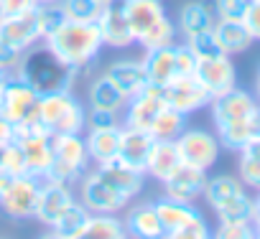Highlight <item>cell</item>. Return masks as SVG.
<instances>
[{"instance_id": "11", "label": "cell", "mask_w": 260, "mask_h": 239, "mask_svg": "<svg viewBox=\"0 0 260 239\" xmlns=\"http://www.w3.org/2000/svg\"><path fill=\"white\" fill-rule=\"evenodd\" d=\"M209 107H212L214 128H224V125H235V123L247 120L260 104H257V99L250 92H245L240 87H232V89L212 97Z\"/></svg>"}, {"instance_id": "37", "label": "cell", "mask_w": 260, "mask_h": 239, "mask_svg": "<svg viewBox=\"0 0 260 239\" xmlns=\"http://www.w3.org/2000/svg\"><path fill=\"white\" fill-rule=\"evenodd\" d=\"M237 173H240L242 186L260 191V153L252 150V148H242V150H240Z\"/></svg>"}, {"instance_id": "12", "label": "cell", "mask_w": 260, "mask_h": 239, "mask_svg": "<svg viewBox=\"0 0 260 239\" xmlns=\"http://www.w3.org/2000/svg\"><path fill=\"white\" fill-rule=\"evenodd\" d=\"M77 201V191L69 183L54 181V178H44L41 181V198H39V209H36V221L44 224L46 229H51L64 214L67 209Z\"/></svg>"}, {"instance_id": "40", "label": "cell", "mask_w": 260, "mask_h": 239, "mask_svg": "<svg viewBox=\"0 0 260 239\" xmlns=\"http://www.w3.org/2000/svg\"><path fill=\"white\" fill-rule=\"evenodd\" d=\"M214 236H219V239H252V236H257V231H255L252 221H247V224H219Z\"/></svg>"}, {"instance_id": "7", "label": "cell", "mask_w": 260, "mask_h": 239, "mask_svg": "<svg viewBox=\"0 0 260 239\" xmlns=\"http://www.w3.org/2000/svg\"><path fill=\"white\" fill-rule=\"evenodd\" d=\"M79 204L89 211V214H120L125 211V206L133 201L127 193L117 191L115 186H110L94 168H89L79 183L74 186Z\"/></svg>"}, {"instance_id": "27", "label": "cell", "mask_w": 260, "mask_h": 239, "mask_svg": "<svg viewBox=\"0 0 260 239\" xmlns=\"http://www.w3.org/2000/svg\"><path fill=\"white\" fill-rule=\"evenodd\" d=\"M174 46H166V49H156V51H146L143 54V66H146V74H148V84L166 87V84H171L179 76Z\"/></svg>"}, {"instance_id": "19", "label": "cell", "mask_w": 260, "mask_h": 239, "mask_svg": "<svg viewBox=\"0 0 260 239\" xmlns=\"http://www.w3.org/2000/svg\"><path fill=\"white\" fill-rule=\"evenodd\" d=\"M156 138L148 133V130H136V128H125L122 125V135H120V148H117V161L136 168V171H143L146 173V163H148V155H151V148H153Z\"/></svg>"}, {"instance_id": "43", "label": "cell", "mask_w": 260, "mask_h": 239, "mask_svg": "<svg viewBox=\"0 0 260 239\" xmlns=\"http://www.w3.org/2000/svg\"><path fill=\"white\" fill-rule=\"evenodd\" d=\"M174 51H176V71H179V76H189V74H194V69H197V56H194V51L181 41H176V46H174Z\"/></svg>"}, {"instance_id": "39", "label": "cell", "mask_w": 260, "mask_h": 239, "mask_svg": "<svg viewBox=\"0 0 260 239\" xmlns=\"http://www.w3.org/2000/svg\"><path fill=\"white\" fill-rule=\"evenodd\" d=\"M250 0H214L212 8L219 21H242Z\"/></svg>"}, {"instance_id": "36", "label": "cell", "mask_w": 260, "mask_h": 239, "mask_svg": "<svg viewBox=\"0 0 260 239\" xmlns=\"http://www.w3.org/2000/svg\"><path fill=\"white\" fill-rule=\"evenodd\" d=\"M56 6L61 11V18L77 21V23H97L102 13V6L97 0H59Z\"/></svg>"}, {"instance_id": "21", "label": "cell", "mask_w": 260, "mask_h": 239, "mask_svg": "<svg viewBox=\"0 0 260 239\" xmlns=\"http://www.w3.org/2000/svg\"><path fill=\"white\" fill-rule=\"evenodd\" d=\"M102 74L110 76L127 97H136L148 84V74H146L143 59H120V61H112Z\"/></svg>"}, {"instance_id": "54", "label": "cell", "mask_w": 260, "mask_h": 239, "mask_svg": "<svg viewBox=\"0 0 260 239\" xmlns=\"http://www.w3.org/2000/svg\"><path fill=\"white\" fill-rule=\"evenodd\" d=\"M3 150H6V145H3V143H0V163H3Z\"/></svg>"}, {"instance_id": "15", "label": "cell", "mask_w": 260, "mask_h": 239, "mask_svg": "<svg viewBox=\"0 0 260 239\" xmlns=\"http://www.w3.org/2000/svg\"><path fill=\"white\" fill-rule=\"evenodd\" d=\"M194 76L209 89L212 97L237 87V71H235V64L227 54H214V56L197 59Z\"/></svg>"}, {"instance_id": "51", "label": "cell", "mask_w": 260, "mask_h": 239, "mask_svg": "<svg viewBox=\"0 0 260 239\" xmlns=\"http://www.w3.org/2000/svg\"><path fill=\"white\" fill-rule=\"evenodd\" d=\"M6 76H8V74H3V71H0V94H3V84H6Z\"/></svg>"}, {"instance_id": "20", "label": "cell", "mask_w": 260, "mask_h": 239, "mask_svg": "<svg viewBox=\"0 0 260 239\" xmlns=\"http://www.w3.org/2000/svg\"><path fill=\"white\" fill-rule=\"evenodd\" d=\"M120 135H122V125H112V128H87V130H84V143H87V153H89L92 166H105V163L117 161Z\"/></svg>"}, {"instance_id": "50", "label": "cell", "mask_w": 260, "mask_h": 239, "mask_svg": "<svg viewBox=\"0 0 260 239\" xmlns=\"http://www.w3.org/2000/svg\"><path fill=\"white\" fill-rule=\"evenodd\" d=\"M97 3H100L102 8H107V6H112V3H117V0H97Z\"/></svg>"}, {"instance_id": "29", "label": "cell", "mask_w": 260, "mask_h": 239, "mask_svg": "<svg viewBox=\"0 0 260 239\" xmlns=\"http://www.w3.org/2000/svg\"><path fill=\"white\" fill-rule=\"evenodd\" d=\"M179 166H181V158H179L176 143L174 140H156L151 148L148 163H146V176H153L156 181L164 183Z\"/></svg>"}, {"instance_id": "35", "label": "cell", "mask_w": 260, "mask_h": 239, "mask_svg": "<svg viewBox=\"0 0 260 239\" xmlns=\"http://www.w3.org/2000/svg\"><path fill=\"white\" fill-rule=\"evenodd\" d=\"M214 214H217L219 224H247V221L255 224V198L247 193H240L230 204L219 206Z\"/></svg>"}, {"instance_id": "4", "label": "cell", "mask_w": 260, "mask_h": 239, "mask_svg": "<svg viewBox=\"0 0 260 239\" xmlns=\"http://www.w3.org/2000/svg\"><path fill=\"white\" fill-rule=\"evenodd\" d=\"M36 123L49 135L84 133L87 130V109H84L82 99L74 94V89L49 92V94H41L39 97Z\"/></svg>"}, {"instance_id": "55", "label": "cell", "mask_w": 260, "mask_h": 239, "mask_svg": "<svg viewBox=\"0 0 260 239\" xmlns=\"http://www.w3.org/2000/svg\"><path fill=\"white\" fill-rule=\"evenodd\" d=\"M3 18H6V11H3V6H0V23H3Z\"/></svg>"}, {"instance_id": "2", "label": "cell", "mask_w": 260, "mask_h": 239, "mask_svg": "<svg viewBox=\"0 0 260 239\" xmlns=\"http://www.w3.org/2000/svg\"><path fill=\"white\" fill-rule=\"evenodd\" d=\"M44 44L72 69L84 71L92 66V61L100 56L102 49V36L97 23H77L61 18L56 28L44 38Z\"/></svg>"}, {"instance_id": "33", "label": "cell", "mask_w": 260, "mask_h": 239, "mask_svg": "<svg viewBox=\"0 0 260 239\" xmlns=\"http://www.w3.org/2000/svg\"><path fill=\"white\" fill-rule=\"evenodd\" d=\"M184 130H186V114L179 112V109H174L171 104H166L156 114V120H153L151 128H148V133L156 140H176Z\"/></svg>"}, {"instance_id": "34", "label": "cell", "mask_w": 260, "mask_h": 239, "mask_svg": "<svg viewBox=\"0 0 260 239\" xmlns=\"http://www.w3.org/2000/svg\"><path fill=\"white\" fill-rule=\"evenodd\" d=\"M87 216H89V211L79 204V198L67 209V214L49 229V234L46 236H54V239H82V226H84V221H87Z\"/></svg>"}, {"instance_id": "45", "label": "cell", "mask_w": 260, "mask_h": 239, "mask_svg": "<svg viewBox=\"0 0 260 239\" xmlns=\"http://www.w3.org/2000/svg\"><path fill=\"white\" fill-rule=\"evenodd\" d=\"M21 56H23L21 51H16V49H11V46H6L3 41H0V71L3 74H16Z\"/></svg>"}, {"instance_id": "48", "label": "cell", "mask_w": 260, "mask_h": 239, "mask_svg": "<svg viewBox=\"0 0 260 239\" xmlns=\"http://www.w3.org/2000/svg\"><path fill=\"white\" fill-rule=\"evenodd\" d=\"M13 178H16V173H11L6 166H0V193H3V191L13 183Z\"/></svg>"}, {"instance_id": "23", "label": "cell", "mask_w": 260, "mask_h": 239, "mask_svg": "<svg viewBox=\"0 0 260 239\" xmlns=\"http://www.w3.org/2000/svg\"><path fill=\"white\" fill-rule=\"evenodd\" d=\"M214 23H217L214 8H212L209 3H204V0H194V3H186V6L179 11L176 28H179V36H181V38H189V36L212 31Z\"/></svg>"}, {"instance_id": "3", "label": "cell", "mask_w": 260, "mask_h": 239, "mask_svg": "<svg viewBox=\"0 0 260 239\" xmlns=\"http://www.w3.org/2000/svg\"><path fill=\"white\" fill-rule=\"evenodd\" d=\"M61 21L59 6H36L23 13L6 16L0 23V41L16 51H28L31 46L41 44Z\"/></svg>"}, {"instance_id": "46", "label": "cell", "mask_w": 260, "mask_h": 239, "mask_svg": "<svg viewBox=\"0 0 260 239\" xmlns=\"http://www.w3.org/2000/svg\"><path fill=\"white\" fill-rule=\"evenodd\" d=\"M0 6H3L6 16H13V13L31 11V8H36L39 3H36V0H0Z\"/></svg>"}, {"instance_id": "31", "label": "cell", "mask_w": 260, "mask_h": 239, "mask_svg": "<svg viewBox=\"0 0 260 239\" xmlns=\"http://www.w3.org/2000/svg\"><path fill=\"white\" fill-rule=\"evenodd\" d=\"M125 224L115 214H89L82 226V239H125Z\"/></svg>"}, {"instance_id": "38", "label": "cell", "mask_w": 260, "mask_h": 239, "mask_svg": "<svg viewBox=\"0 0 260 239\" xmlns=\"http://www.w3.org/2000/svg\"><path fill=\"white\" fill-rule=\"evenodd\" d=\"M184 44L194 51L197 59H204V56H214V54H222V49L217 46L214 41V33L212 31H204V33H197V36H189L184 38Z\"/></svg>"}, {"instance_id": "53", "label": "cell", "mask_w": 260, "mask_h": 239, "mask_svg": "<svg viewBox=\"0 0 260 239\" xmlns=\"http://www.w3.org/2000/svg\"><path fill=\"white\" fill-rule=\"evenodd\" d=\"M255 89H257V99H260V69H257V82H255Z\"/></svg>"}, {"instance_id": "44", "label": "cell", "mask_w": 260, "mask_h": 239, "mask_svg": "<svg viewBox=\"0 0 260 239\" xmlns=\"http://www.w3.org/2000/svg\"><path fill=\"white\" fill-rule=\"evenodd\" d=\"M242 23L250 31L252 41H260V0H250V6L242 16Z\"/></svg>"}, {"instance_id": "18", "label": "cell", "mask_w": 260, "mask_h": 239, "mask_svg": "<svg viewBox=\"0 0 260 239\" xmlns=\"http://www.w3.org/2000/svg\"><path fill=\"white\" fill-rule=\"evenodd\" d=\"M125 231L127 236H138V239H161L164 236V226L156 211L153 201H143V204H133L125 206Z\"/></svg>"}, {"instance_id": "25", "label": "cell", "mask_w": 260, "mask_h": 239, "mask_svg": "<svg viewBox=\"0 0 260 239\" xmlns=\"http://www.w3.org/2000/svg\"><path fill=\"white\" fill-rule=\"evenodd\" d=\"M94 171L110 183L115 186L117 191L127 193L130 198H136L141 191H143V183H146V173L143 171H136L120 161H112V163H105V166H94Z\"/></svg>"}, {"instance_id": "52", "label": "cell", "mask_w": 260, "mask_h": 239, "mask_svg": "<svg viewBox=\"0 0 260 239\" xmlns=\"http://www.w3.org/2000/svg\"><path fill=\"white\" fill-rule=\"evenodd\" d=\"M247 148H252V150H257V153H260V140H255V143H250Z\"/></svg>"}, {"instance_id": "14", "label": "cell", "mask_w": 260, "mask_h": 239, "mask_svg": "<svg viewBox=\"0 0 260 239\" xmlns=\"http://www.w3.org/2000/svg\"><path fill=\"white\" fill-rule=\"evenodd\" d=\"M164 97H166V104H171L174 109H179L184 114L199 112L202 107H209V102H212L209 89L194 74L176 76L171 84L164 87Z\"/></svg>"}, {"instance_id": "47", "label": "cell", "mask_w": 260, "mask_h": 239, "mask_svg": "<svg viewBox=\"0 0 260 239\" xmlns=\"http://www.w3.org/2000/svg\"><path fill=\"white\" fill-rule=\"evenodd\" d=\"M13 135H16V125L11 123L8 117H3V114H0V143H3V145H8V143L13 140Z\"/></svg>"}, {"instance_id": "8", "label": "cell", "mask_w": 260, "mask_h": 239, "mask_svg": "<svg viewBox=\"0 0 260 239\" xmlns=\"http://www.w3.org/2000/svg\"><path fill=\"white\" fill-rule=\"evenodd\" d=\"M39 198H41V178L21 173L0 193V211L16 221H26L36 216Z\"/></svg>"}, {"instance_id": "10", "label": "cell", "mask_w": 260, "mask_h": 239, "mask_svg": "<svg viewBox=\"0 0 260 239\" xmlns=\"http://www.w3.org/2000/svg\"><path fill=\"white\" fill-rule=\"evenodd\" d=\"M39 97L41 94L34 87H28L21 76L8 74L3 84V94H0V114L8 117L13 125H21L36 114Z\"/></svg>"}, {"instance_id": "16", "label": "cell", "mask_w": 260, "mask_h": 239, "mask_svg": "<svg viewBox=\"0 0 260 239\" xmlns=\"http://www.w3.org/2000/svg\"><path fill=\"white\" fill-rule=\"evenodd\" d=\"M204 183H207V171L181 163V166L164 181V196H169V198H174V201L194 204V201L204 193Z\"/></svg>"}, {"instance_id": "49", "label": "cell", "mask_w": 260, "mask_h": 239, "mask_svg": "<svg viewBox=\"0 0 260 239\" xmlns=\"http://www.w3.org/2000/svg\"><path fill=\"white\" fill-rule=\"evenodd\" d=\"M36 3H39V6H56L59 0H36Z\"/></svg>"}, {"instance_id": "5", "label": "cell", "mask_w": 260, "mask_h": 239, "mask_svg": "<svg viewBox=\"0 0 260 239\" xmlns=\"http://www.w3.org/2000/svg\"><path fill=\"white\" fill-rule=\"evenodd\" d=\"M92 161L87 153L84 133H59L51 135V168L46 178L77 186L79 178L89 171Z\"/></svg>"}, {"instance_id": "41", "label": "cell", "mask_w": 260, "mask_h": 239, "mask_svg": "<svg viewBox=\"0 0 260 239\" xmlns=\"http://www.w3.org/2000/svg\"><path fill=\"white\" fill-rule=\"evenodd\" d=\"M112 125H122L120 112L97 109V107H89L87 109V128H112Z\"/></svg>"}, {"instance_id": "17", "label": "cell", "mask_w": 260, "mask_h": 239, "mask_svg": "<svg viewBox=\"0 0 260 239\" xmlns=\"http://www.w3.org/2000/svg\"><path fill=\"white\" fill-rule=\"evenodd\" d=\"M97 28H100V36H102V46L130 49V46L136 44L133 28H130V23H127L125 11L120 8V3H112V6L102 8V13L97 18Z\"/></svg>"}, {"instance_id": "32", "label": "cell", "mask_w": 260, "mask_h": 239, "mask_svg": "<svg viewBox=\"0 0 260 239\" xmlns=\"http://www.w3.org/2000/svg\"><path fill=\"white\" fill-rule=\"evenodd\" d=\"M176 38H179V28H176V23H174L169 16H164V18L156 21L151 28H146V31L136 38V44H138L143 51H156V49L174 46Z\"/></svg>"}, {"instance_id": "28", "label": "cell", "mask_w": 260, "mask_h": 239, "mask_svg": "<svg viewBox=\"0 0 260 239\" xmlns=\"http://www.w3.org/2000/svg\"><path fill=\"white\" fill-rule=\"evenodd\" d=\"M212 33H214L217 46H219L222 54H227V56L242 54V51H247V49L252 46V36H250V31L245 28L242 21H219V18H217Z\"/></svg>"}, {"instance_id": "6", "label": "cell", "mask_w": 260, "mask_h": 239, "mask_svg": "<svg viewBox=\"0 0 260 239\" xmlns=\"http://www.w3.org/2000/svg\"><path fill=\"white\" fill-rule=\"evenodd\" d=\"M153 204H156V211H158V219L164 226V236H169V239H207V236H212L207 219L194 209V204L174 201L169 196H161Z\"/></svg>"}, {"instance_id": "22", "label": "cell", "mask_w": 260, "mask_h": 239, "mask_svg": "<svg viewBox=\"0 0 260 239\" xmlns=\"http://www.w3.org/2000/svg\"><path fill=\"white\" fill-rule=\"evenodd\" d=\"M217 138H219V145H222V148L235 150V153H240V150L247 148L250 143L260 140V107H257L247 120H242V123L217 128Z\"/></svg>"}, {"instance_id": "30", "label": "cell", "mask_w": 260, "mask_h": 239, "mask_svg": "<svg viewBox=\"0 0 260 239\" xmlns=\"http://www.w3.org/2000/svg\"><path fill=\"white\" fill-rule=\"evenodd\" d=\"M240 193H245V186L240 178L235 176H214V178H207L204 183V201L212 211H217L219 206L230 204L232 198H237Z\"/></svg>"}, {"instance_id": "26", "label": "cell", "mask_w": 260, "mask_h": 239, "mask_svg": "<svg viewBox=\"0 0 260 239\" xmlns=\"http://www.w3.org/2000/svg\"><path fill=\"white\" fill-rule=\"evenodd\" d=\"M127 94L105 74L94 76L87 87V102L89 107H97V109H112V112H122L125 104H127Z\"/></svg>"}, {"instance_id": "9", "label": "cell", "mask_w": 260, "mask_h": 239, "mask_svg": "<svg viewBox=\"0 0 260 239\" xmlns=\"http://www.w3.org/2000/svg\"><path fill=\"white\" fill-rule=\"evenodd\" d=\"M176 150H179V158L181 163L186 166H194V168H202V171H209L219 153H222V145H219V138L207 133V130H199V128H186L176 140Z\"/></svg>"}, {"instance_id": "1", "label": "cell", "mask_w": 260, "mask_h": 239, "mask_svg": "<svg viewBox=\"0 0 260 239\" xmlns=\"http://www.w3.org/2000/svg\"><path fill=\"white\" fill-rule=\"evenodd\" d=\"M16 76H21L28 87H34L39 94H49V92H61V89H74L79 71L72 69L69 64H64L44 41L31 46L28 51H23Z\"/></svg>"}, {"instance_id": "24", "label": "cell", "mask_w": 260, "mask_h": 239, "mask_svg": "<svg viewBox=\"0 0 260 239\" xmlns=\"http://www.w3.org/2000/svg\"><path fill=\"white\" fill-rule=\"evenodd\" d=\"M117 3L125 11V18H127L130 28H133L136 38L166 16V8L161 0H117Z\"/></svg>"}, {"instance_id": "13", "label": "cell", "mask_w": 260, "mask_h": 239, "mask_svg": "<svg viewBox=\"0 0 260 239\" xmlns=\"http://www.w3.org/2000/svg\"><path fill=\"white\" fill-rule=\"evenodd\" d=\"M166 107V97H164V87L156 84H146L143 92H138L136 97H130L125 104V114H122V125L125 128H136V130H148L151 123L156 120V114Z\"/></svg>"}, {"instance_id": "42", "label": "cell", "mask_w": 260, "mask_h": 239, "mask_svg": "<svg viewBox=\"0 0 260 239\" xmlns=\"http://www.w3.org/2000/svg\"><path fill=\"white\" fill-rule=\"evenodd\" d=\"M0 166H6L11 173H16V176H21V173H26V158H23V150H21V145L18 143H8L6 145V150H3V163Z\"/></svg>"}]
</instances>
